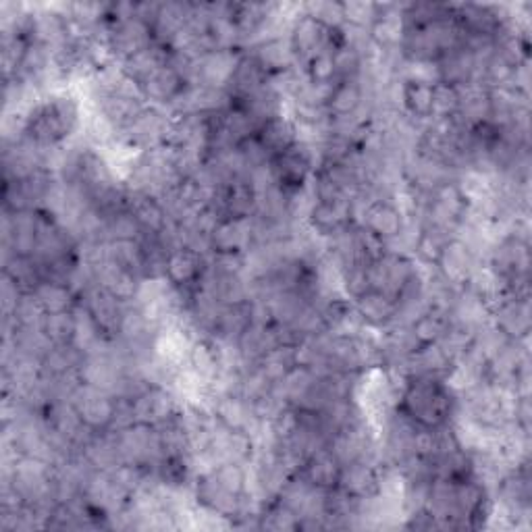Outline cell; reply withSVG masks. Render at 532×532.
I'll return each mask as SVG.
<instances>
[{
	"label": "cell",
	"mask_w": 532,
	"mask_h": 532,
	"mask_svg": "<svg viewBox=\"0 0 532 532\" xmlns=\"http://www.w3.org/2000/svg\"><path fill=\"white\" fill-rule=\"evenodd\" d=\"M82 121L84 111L79 98L69 90H52L25 111L21 136L42 148H59L75 140Z\"/></svg>",
	"instance_id": "6da1fadb"
},
{
	"label": "cell",
	"mask_w": 532,
	"mask_h": 532,
	"mask_svg": "<svg viewBox=\"0 0 532 532\" xmlns=\"http://www.w3.org/2000/svg\"><path fill=\"white\" fill-rule=\"evenodd\" d=\"M458 406V393L439 379H408L397 397V410L418 427L437 429L449 424Z\"/></svg>",
	"instance_id": "7a4b0ae2"
},
{
	"label": "cell",
	"mask_w": 532,
	"mask_h": 532,
	"mask_svg": "<svg viewBox=\"0 0 532 532\" xmlns=\"http://www.w3.org/2000/svg\"><path fill=\"white\" fill-rule=\"evenodd\" d=\"M169 125H171V115L165 109H158V106L148 104L136 119L117 133V138L111 146L129 150L131 154L154 150L165 144Z\"/></svg>",
	"instance_id": "3957f363"
},
{
	"label": "cell",
	"mask_w": 532,
	"mask_h": 532,
	"mask_svg": "<svg viewBox=\"0 0 532 532\" xmlns=\"http://www.w3.org/2000/svg\"><path fill=\"white\" fill-rule=\"evenodd\" d=\"M316 165H318L316 146L298 140L294 146H289L281 154L273 156L269 169L279 188H283L285 192H298L310 183Z\"/></svg>",
	"instance_id": "277c9868"
},
{
	"label": "cell",
	"mask_w": 532,
	"mask_h": 532,
	"mask_svg": "<svg viewBox=\"0 0 532 532\" xmlns=\"http://www.w3.org/2000/svg\"><path fill=\"white\" fill-rule=\"evenodd\" d=\"M113 433L117 437V445L125 464L154 468L165 458L161 435H158V429L150 427V424L133 422L131 427Z\"/></svg>",
	"instance_id": "5b68a950"
},
{
	"label": "cell",
	"mask_w": 532,
	"mask_h": 532,
	"mask_svg": "<svg viewBox=\"0 0 532 532\" xmlns=\"http://www.w3.org/2000/svg\"><path fill=\"white\" fill-rule=\"evenodd\" d=\"M69 402L75 406L79 418L94 433H106L113 429L117 397L109 391L96 389L92 385H79Z\"/></svg>",
	"instance_id": "8992f818"
},
{
	"label": "cell",
	"mask_w": 532,
	"mask_h": 532,
	"mask_svg": "<svg viewBox=\"0 0 532 532\" xmlns=\"http://www.w3.org/2000/svg\"><path fill=\"white\" fill-rule=\"evenodd\" d=\"M106 42H109L115 61L123 63L148 48L154 42V36L148 21L131 15L119 21H106Z\"/></svg>",
	"instance_id": "52a82bcc"
},
{
	"label": "cell",
	"mask_w": 532,
	"mask_h": 532,
	"mask_svg": "<svg viewBox=\"0 0 532 532\" xmlns=\"http://www.w3.org/2000/svg\"><path fill=\"white\" fill-rule=\"evenodd\" d=\"M418 262L410 256L387 252L379 260L368 264V279L370 289L383 291L389 298H397L402 294V289L408 285V281L416 275Z\"/></svg>",
	"instance_id": "ba28073f"
},
{
	"label": "cell",
	"mask_w": 532,
	"mask_h": 532,
	"mask_svg": "<svg viewBox=\"0 0 532 532\" xmlns=\"http://www.w3.org/2000/svg\"><path fill=\"white\" fill-rule=\"evenodd\" d=\"M131 404L136 422L150 424V427H161L167 420L175 418L183 406L177 391L158 385H150Z\"/></svg>",
	"instance_id": "9c48e42d"
},
{
	"label": "cell",
	"mask_w": 532,
	"mask_h": 532,
	"mask_svg": "<svg viewBox=\"0 0 532 532\" xmlns=\"http://www.w3.org/2000/svg\"><path fill=\"white\" fill-rule=\"evenodd\" d=\"M239 57H242V50L206 52L204 57L196 59L194 86L212 88V90H227L231 84V77L237 69Z\"/></svg>",
	"instance_id": "30bf717a"
},
{
	"label": "cell",
	"mask_w": 532,
	"mask_h": 532,
	"mask_svg": "<svg viewBox=\"0 0 532 532\" xmlns=\"http://www.w3.org/2000/svg\"><path fill=\"white\" fill-rule=\"evenodd\" d=\"M221 221L225 219H250L256 212V190L250 179H233L219 188L215 202L210 206Z\"/></svg>",
	"instance_id": "8fae6325"
},
{
	"label": "cell",
	"mask_w": 532,
	"mask_h": 532,
	"mask_svg": "<svg viewBox=\"0 0 532 532\" xmlns=\"http://www.w3.org/2000/svg\"><path fill=\"white\" fill-rule=\"evenodd\" d=\"M491 323L510 341L530 339V329H532L530 300L503 296L491 310Z\"/></svg>",
	"instance_id": "7c38bea8"
},
{
	"label": "cell",
	"mask_w": 532,
	"mask_h": 532,
	"mask_svg": "<svg viewBox=\"0 0 532 532\" xmlns=\"http://www.w3.org/2000/svg\"><path fill=\"white\" fill-rule=\"evenodd\" d=\"M206 264H208V256H202L194 250H188V248L173 250L167 256L165 281L171 287L179 289L183 300H185L190 291L198 285V281L202 279V275L206 271Z\"/></svg>",
	"instance_id": "4fadbf2b"
},
{
	"label": "cell",
	"mask_w": 532,
	"mask_h": 532,
	"mask_svg": "<svg viewBox=\"0 0 532 532\" xmlns=\"http://www.w3.org/2000/svg\"><path fill=\"white\" fill-rule=\"evenodd\" d=\"M94 275H96V285L109 291L111 296H115L123 304L136 302L146 283L142 277L127 271L125 266L117 264L111 258H106L102 264L94 266Z\"/></svg>",
	"instance_id": "5bb4252c"
},
{
	"label": "cell",
	"mask_w": 532,
	"mask_h": 532,
	"mask_svg": "<svg viewBox=\"0 0 532 532\" xmlns=\"http://www.w3.org/2000/svg\"><path fill=\"white\" fill-rule=\"evenodd\" d=\"M481 264V260H478L470 248L466 244H462L460 239H451V242L443 248L435 269L437 273L456 289H464L474 273L476 266Z\"/></svg>",
	"instance_id": "9a60e30c"
},
{
	"label": "cell",
	"mask_w": 532,
	"mask_h": 532,
	"mask_svg": "<svg viewBox=\"0 0 532 532\" xmlns=\"http://www.w3.org/2000/svg\"><path fill=\"white\" fill-rule=\"evenodd\" d=\"M79 302L88 308V312L92 314L98 329L106 339H117L127 304H123L121 300H117L115 296L109 294V291L98 285Z\"/></svg>",
	"instance_id": "2e32d148"
},
{
	"label": "cell",
	"mask_w": 532,
	"mask_h": 532,
	"mask_svg": "<svg viewBox=\"0 0 532 532\" xmlns=\"http://www.w3.org/2000/svg\"><path fill=\"white\" fill-rule=\"evenodd\" d=\"M408 219L402 212V208L397 206L395 200H377V202H370L360 215L358 225L372 231L375 235H379L385 242L393 239L395 235L402 233V229L406 227Z\"/></svg>",
	"instance_id": "e0dca14e"
},
{
	"label": "cell",
	"mask_w": 532,
	"mask_h": 532,
	"mask_svg": "<svg viewBox=\"0 0 532 532\" xmlns=\"http://www.w3.org/2000/svg\"><path fill=\"white\" fill-rule=\"evenodd\" d=\"M146 104L158 106V109H169V106L179 98V94L188 88V82L171 67L163 65L148 75L142 84H138Z\"/></svg>",
	"instance_id": "ac0fdd59"
},
{
	"label": "cell",
	"mask_w": 532,
	"mask_h": 532,
	"mask_svg": "<svg viewBox=\"0 0 532 532\" xmlns=\"http://www.w3.org/2000/svg\"><path fill=\"white\" fill-rule=\"evenodd\" d=\"M354 223L352 215V202L350 200H341V202H318L314 200L306 225L318 235V237H333L341 229L350 227Z\"/></svg>",
	"instance_id": "d6986e66"
},
{
	"label": "cell",
	"mask_w": 532,
	"mask_h": 532,
	"mask_svg": "<svg viewBox=\"0 0 532 532\" xmlns=\"http://www.w3.org/2000/svg\"><path fill=\"white\" fill-rule=\"evenodd\" d=\"M337 487L356 499H375L381 495V466L370 462L345 464Z\"/></svg>",
	"instance_id": "ffe728a7"
},
{
	"label": "cell",
	"mask_w": 532,
	"mask_h": 532,
	"mask_svg": "<svg viewBox=\"0 0 532 532\" xmlns=\"http://www.w3.org/2000/svg\"><path fill=\"white\" fill-rule=\"evenodd\" d=\"M454 362L439 348V343L420 345L404 366L406 379H439L447 381Z\"/></svg>",
	"instance_id": "44dd1931"
},
{
	"label": "cell",
	"mask_w": 532,
	"mask_h": 532,
	"mask_svg": "<svg viewBox=\"0 0 532 532\" xmlns=\"http://www.w3.org/2000/svg\"><path fill=\"white\" fill-rule=\"evenodd\" d=\"M254 246L252 217L250 219H225L212 231V252L246 254Z\"/></svg>",
	"instance_id": "7402d4cb"
},
{
	"label": "cell",
	"mask_w": 532,
	"mask_h": 532,
	"mask_svg": "<svg viewBox=\"0 0 532 532\" xmlns=\"http://www.w3.org/2000/svg\"><path fill=\"white\" fill-rule=\"evenodd\" d=\"M358 316L362 318V323L368 329H375V331H383L387 327L393 325L395 321V312H397V304L393 298H389L383 291H375L370 289L366 291L364 296L352 300Z\"/></svg>",
	"instance_id": "603a6c76"
},
{
	"label": "cell",
	"mask_w": 532,
	"mask_h": 532,
	"mask_svg": "<svg viewBox=\"0 0 532 532\" xmlns=\"http://www.w3.org/2000/svg\"><path fill=\"white\" fill-rule=\"evenodd\" d=\"M244 52L252 55L262 65V69L266 73H269V75L296 67L294 50H291V44H289V38L287 36L266 38V40H262V42L246 48Z\"/></svg>",
	"instance_id": "cb8c5ba5"
},
{
	"label": "cell",
	"mask_w": 532,
	"mask_h": 532,
	"mask_svg": "<svg viewBox=\"0 0 532 532\" xmlns=\"http://www.w3.org/2000/svg\"><path fill=\"white\" fill-rule=\"evenodd\" d=\"M266 84H269V73L262 69V65L242 50L237 69L231 77V84L227 88L231 100H244L256 92H260Z\"/></svg>",
	"instance_id": "d4e9b609"
},
{
	"label": "cell",
	"mask_w": 532,
	"mask_h": 532,
	"mask_svg": "<svg viewBox=\"0 0 532 532\" xmlns=\"http://www.w3.org/2000/svg\"><path fill=\"white\" fill-rule=\"evenodd\" d=\"M304 481H308L312 487L316 489H323V491H331L339 485V476H341V464L337 462V458L331 454V451L325 449H318L310 458H306V462L302 464L300 472H298Z\"/></svg>",
	"instance_id": "484cf974"
},
{
	"label": "cell",
	"mask_w": 532,
	"mask_h": 532,
	"mask_svg": "<svg viewBox=\"0 0 532 532\" xmlns=\"http://www.w3.org/2000/svg\"><path fill=\"white\" fill-rule=\"evenodd\" d=\"M86 458V462L100 472H115L119 466H123V456L117 445V437L113 431L96 433L79 451Z\"/></svg>",
	"instance_id": "4316f807"
},
{
	"label": "cell",
	"mask_w": 532,
	"mask_h": 532,
	"mask_svg": "<svg viewBox=\"0 0 532 532\" xmlns=\"http://www.w3.org/2000/svg\"><path fill=\"white\" fill-rule=\"evenodd\" d=\"M127 210L133 215L142 227L144 235H158L169 225V215L163 206V202L152 196L131 194L129 192V204Z\"/></svg>",
	"instance_id": "83f0119b"
},
{
	"label": "cell",
	"mask_w": 532,
	"mask_h": 532,
	"mask_svg": "<svg viewBox=\"0 0 532 532\" xmlns=\"http://www.w3.org/2000/svg\"><path fill=\"white\" fill-rule=\"evenodd\" d=\"M279 341L275 335V327H262V325H248L246 331L239 335L237 339V350L239 356H242L244 366H252L256 364L266 352H271L273 348H277Z\"/></svg>",
	"instance_id": "f1b7e54d"
},
{
	"label": "cell",
	"mask_w": 532,
	"mask_h": 532,
	"mask_svg": "<svg viewBox=\"0 0 532 532\" xmlns=\"http://www.w3.org/2000/svg\"><path fill=\"white\" fill-rule=\"evenodd\" d=\"M167 59H169V48L154 40L148 48L140 50L138 55H133L127 61L119 63V67L131 79V82L142 84L148 75H152L156 69L167 65Z\"/></svg>",
	"instance_id": "f546056e"
},
{
	"label": "cell",
	"mask_w": 532,
	"mask_h": 532,
	"mask_svg": "<svg viewBox=\"0 0 532 532\" xmlns=\"http://www.w3.org/2000/svg\"><path fill=\"white\" fill-rule=\"evenodd\" d=\"M437 69H439V82L451 86H464L474 82L476 57L466 46H462L454 52H449V55H445L443 59H439Z\"/></svg>",
	"instance_id": "4dcf8cb0"
},
{
	"label": "cell",
	"mask_w": 532,
	"mask_h": 532,
	"mask_svg": "<svg viewBox=\"0 0 532 532\" xmlns=\"http://www.w3.org/2000/svg\"><path fill=\"white\" fill-rule=\"evenodd\" d=\"M364 102V90L360 86L358 79H341L335 82L327 100V113L331 119H341V117H352Z\"/></svg>",
	"instance_id": "1f68e13d"
},
{
	"label": "cell",
	"mask_w": 532,
	"mask_h": 532,
	"mask_svg": "<svg viewBox=\"0 0 532 532\" xmlns=\"http://www.w3.org/2000/svg\"><path fill=\"white\" fill-rule=\"evenodd\" d=\"M256 138L262 142L266 150H269L271 156H277L298 142V129H296L294 119H291L289 115H283V117L262 123L256 133Z\"/></svg>",
	"instance_id": "d6a6232c"
},
{
	"label": "cell",
	"mask_w": 532,
	"mask_h": 532,
	"mask_svg": "<svg viewBox=\"0 0 532 532\" xmlns=\"http://www.w3.org/2000/svg\"><path fill=\"white\" fill-rule=\"evenodd\" d=\"M402 109L414 121L427 123L433 115V84L402 82Z\"/></svg>",
	"instance_id": "836d02e7"
},
{
	"label": "cell",
	"mask_w": 532,
	"mask_h": 532,
	"mask_svg": "<svg viewBox=\"0 0 532 532\" xmlns=\"http://www.w3.org/2000/svg\"><path fill=\"white\" fill-rule=\"evenodd\" d=\"M456 237L454 231H447L433 225H422L418 242L414 248V260L420 264H437L443 248Z\"/></svg>",
	"instance_id": "e575fe53"
},
{
	"label": "cell",
	"mask_w": 532,
	"mask_h": 532,
	"mask_svg": "<svg viewBox=\"0 0 532 532\" xmlns=\"http://www.w3.org/2000/svg\"><path fill=\"white\" fill-rule=\"evenodd\" d=\"M84 354L73 343L69 345H52L42 358V372L46 377H67L82 366Z\"/></svg>",
	"instance_id": "d590c367"
},
{
	"label": "cell",
	"mask_w": 532,
	"mask_h": 532,
	"mask_svg": "<svg viewBox=\"0 0 532 532\" xmlns=\"http://www.w3.org/2000/svg\"><path fill=\"white\" fill-rule=\"evenodd\" d=\"M73 318H75V335H73L75 348L84 356L98 350L100 345L106 341V337L102 335V331L98 329L92 314L88 312V308L82 302L75 304Z\"/></svg>",
	"instance_id": "8d00e7d4"
},
{
	"label": "cell",
	"mask_w": 532,
	"mask_h": 532,
	"mask_svg": "<svg viewBox=\"0 0 532 532\" xmlns=\"http://www.w3.org/2000/svg\"><path fill=\"white\" fill-rule=\"evenodd\" d=\"M36 296V300L40 302V306L44 308L46 314H55V312H69L75 308V304L79 302L75 298L73 291L65 285V283H57V281H40V285L32 291Z\"/></svg>",
	"instance_id": "74e56055"
},
{
	"label": "cell",
	"mask_w": 532,
	"mask_h": 532,
	"mask_svg": "<svg viewBox=\"0 0 532 532\" xmlns=\"http://www.w3.org/2000/svg\"><path fill=\"white\" fill-rule=\"evenodd\" d=\"M296 352L294 345H277L271 352H266L258 362L256 368L269 379L273 385L279 383L291 368H296Z\"/></svg>",
	"instance_id": "f35d334b"
},
{
	"label": "cell",
	"mask_w": 532,
	"mask_h": 532,
	"mask_svg": "<svg viewBox=\"0 0 532 532\" xmlns=\"http://www.w3.org/2000/svg\"><path fill=\"white\" fill-rule=\"evenodd\" d=\"M144 235L142 227L138 225V221L133 219V215L129 210L117 212V215L104 219L102 225V242H138V239Z\"/></svg>",
	"instance_id": "ab89813d"
},
{
	"label": "cell",
	"mask_w": 532,
	"mask_h": 532,
	"mask_svg": "<svg viewBox=\"0 0 532 532\" xmlns=\"http://www.w3.org/2000/svg\"><path fill=\"white\" fill-rule=\"evenodd\" d=\"M3 273L11 277L25 294H32L42 281L40 264L28 256H13L7 262H3Z\"/></svg>",
	"instance_id": "60d3db41"
},
{
	"label": "cell",
	"mask_w": 532,
	"mask_h": 532,
	"mask_svg": "<svg viewBox=\"0 0 532 532\" xmlns=\"http://www.w3.org/2000/svg\"><path fill=\"white\" fill-rule=\"evenodd\" d=\"M449 325H451L449 314L429 308L427 312L420 314V318H416L414 325H412V333L420 345H431V343L441 341V337L447 333Z\"/></svg>",
	"instance_id": "b9f144b4"
},
{
	"label": "cell",
	"mask_w": 532,
	"mask_h": 532,
	"mask_svg": "<svg viewBox=\"0 0 532 532\" xmlns=\"http://www.w3.org/2000/svg\"><path fill=\"white\" fill-rule=\"evenodd\" d=\"M258 528L260 530H300V518L294 510H289L279 499L266 503L258 514Z\"/></svg>",
	"instance_id": "7bdbcfd3"
},
{
	"label": "cell",
	"mask_w": 532,
	"mask_h": 532,
	"mask_svg": "<svg viewBox=\"0 0 532 532\" xmlns=\"http://www.w3.org/2000/svg\"><path fill=\"white\" fill-rule=\"evenodd\" d=\"M40 329H42L44 337L52 345H69V343H73V335H75L73 310L46 314L42 325H40Z\"/></svg>",
	"instance_id": "ee69618b"
},
{
	"label": "cell",
	"mask_w": 532,
	"mask_h": 532,
	"mask_svg": "<svg viewBox=\"0 0 532 532\" xmlns=\"http://www.w3.org/2000/svg\"><path fill=\"white\" fill-rule=\"evenodd\" d=\"M460 109V92L458 86L437 82L433 86V115L431 121L454 119Z\"/></svg>",
	"instance_id": "f6af8a7d"
},
{
	"label": "cell",
	"mask_w": 532,
	"mask_h": 532,
	"mask_svg": "<svg viewBox=\"0 0 532 532\" xmlns=\"http://www.w3.org/2000/svg\"><path fill=\"white\" fill-rule=\"evenodd\" d=\"M335 50H327L316 55L306 67V75L312 84L321 86H333L337 82V71H335Z\"/></svg>",
	"instance_id": "bcb514c9"
},
{
	"label": "cell",
	"mask_w": 532,
	"mask_h": 532,
	"mask_svg": "<svg viewBox=\"0 0 532 532\" xmlns=\"http://www.w3.org/2000/svg\"><path fill=\"white\" fill-rule=\"evenodd\" d=\"M44 316H46V312L40 306V302L36 300V296L23 294L15 312L11 316H3V318H11L17 327H40L44 321Z\"/></svg>",
	"instance_id": "7dc6e473"
},
{
	"label": "cell",
	"mask_w": 532,
	"mask_h": 532,
	"mask_svg": "<svg viewBox=\"0 0 532 532\" xmlns=\"http://www.w3.org/2000/svg\"><path fill=\"white\" fill-rule=\"evenodd\" d=\"M302 13L314 17L316 21H321L327 28L339 30L345 25L343 21V5L341 3H331V0H316V3H304Z\"/></svg>",
	"instance_id": "c3c4849f"
},
{
	"label": "cell",
	"mask_w": 532,
	"mask_h": 532,
	"mask_svg": "<svg viewBox=\"0 0 532 532\" xmlns=\"http://www.w3.org/2000/svg\"><path fill=\"white\" fill-rule=\"evenodd\" d=\"M343 5V21L345 25H354V28L368 30L377 19V3H360V0H350Z\"/></svg>",
	"instance_id": "681fc988"
},
{
	"label": "cell",
	"mask_w": 532,
	"mask_h": 532,
	"mask_svg": "<svg viewBox=\"0 0 532 532\" xmlns=\"http://www.w3.org/2000/svg\"><path fill=\"white\" fill-rule=\"evenodd\" d=\"M25 291L3 273V283H0V310H3V316H11L23 298Z\"/></svg>",
	"instance_id": "f907efd6"
}]
</instances>
